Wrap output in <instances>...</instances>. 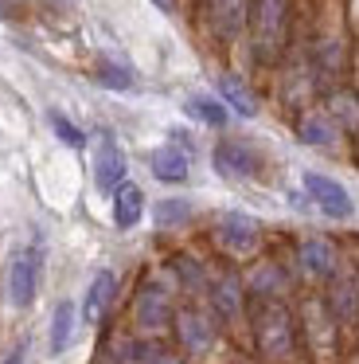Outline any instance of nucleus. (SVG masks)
<instances>
[{"mask_svg":"<svg viewBox=\"0 0 359 364\" xmlns=\"http://www.w3.org/2000/svg\"><path fill=\"white\" fill-rule=\"evenodd\" d=\"M153 4H156L160 12H172V9H176V0H153Z\"/></svg>","mask_w":359,"mask_h":364,"instance_id":"obj_30","label":"nucleus"},{"mask_svg":"<svg viewBox=\"0 0 359 364\" xmlns=\"http://www.w3.org/2000/svg\"><path fill=\"white\" fill-rule=\"evenodd\" d=\"M301 184H304V196L312 200V208H320L328 220H348V215L355 212L348 188H343L340 181H332V176H324V173H304Z\"/></svg>","mask_w":359,"mask_h":364,"instance_id":"obj_5","label":"nucleus"},{"mask_svg":"<svg viewBox=\"0 0 359 364\" xmlns=\"http://www.w3.org/2000/svg\"><path fill=\"white\" fill-rule=\"evenodd\" d=\"M285 286H289V278L281 274V267H273V262H265V267H258L254 274H250V294H254L258 301H281Z\"/></svg>","mask_w":359,"mask_h":364,"instance_id":"obj_21","label":"nucleus"},{"mask_svg":"<svg viewBox=\"0 0 359 364\" xmlns=\"http://www.w3.org/2000/svg\"><path fill=\"white\" fill-rule=\"evenodd\" d=\"M94 79H98L101 87H109V90H133L137 87V79H133L129 67L117 63V59H106V55H101L98 67H94Z\"/></svg>","mask_w":359,"mask_h":364,"instance_id":"obj_23","label":"nucleus"},{"mask_svg":"<svg viewBox=\"0 0 359 364\" xmlns=\"http://www.w3.org/2000/svg\"><path fill=\"white\" fill-rule=\"evenodd\" d=\"M140 215H145V192H140L137 184L125 181L121 188L114 192V223L121 231H129V228L140 223Z\"/></svg>","mask_w":359,"mask_h":364,"instance_id":"obj_16","label":"nucleus"},{"mask_svg":"<svg viewBox=\"0 0 359 364\" xmlns=\"http://www.w3.org/2000/svg\"><path fill=\"white\" fill-rule=\"evenodd\" d=\"M125 173H129L125 153L117 149L114 137H101L98 149H94V184H98V192H109V196H114L125 184Z\"/></svg>","mask_w":359,"mask_h":364,"instance_id":"obj_7","label":"nucleus"},{"mask_svg":"<svg viewBox=\"0 0 359 364\" xmlns=\"http://www.w3.org/2000/svg\"><path fill=\"white\" fill-rule=\"evenodd\" d=\"M215 235H219V243H223L226 251L246 255V251H254V247H258L262 228H258V220H250V215H242V212H223V215H219V223H215Z\"/></svg>","mask_w":359,"mask_h":364,"instance_id":"obj_8","label":"nucleus"},{"mask_svg":"<svg viewBox=\"0 0 359 364\" xmlns=\"http://www.w3.org/2000/svg\"><path fill=\"white\" fill-rule=\"evenodd\" d=\"M125 360L129 364H180L168 348L153 345V341H140V345H129L125 348Z\"/></svg>","mask_w":359,"mask_h":364,"instance_id":"obj_26","label":"nucleus"},{"mask_svg":"<svg viewBox=\"0 0 359 364\" xmlns=\"http://www.w3.org/2000/svg\"><path fill=\"white\" fill-rule=\"evenodd\" d=\"M184 114L195 118L199 126H211V129H223L231 122V110H226L219 98H207V95H187L184 98Z\"/></svg>","mask_w":359,"mask_h":364,"instance_id":"obj_19","label":"nucleus"},{"mask_svg":"<svg viewBox=\"0 0 359 364\" xmlns=\"http://www.w3.org/2000/svg\"><path fill=\"white\" fill-rule=\"evenodd\" d=\"M211 165H215V173L226 176V181H250V176L262 173V153H258L250 141L226 137V141L215 145V153H211Z\"/></svg>","mask_w":359,"mask_h":364,"instance_id":"obj_3","label":"nucleus"},{"mask_svg":"<svg viewBox=\"0 0 359 364\" xmlns=\"http://www.w3.org/2000/svg\"><path fill=\"white\" fill-rule=\"evenodd\" d=\"M297 259H301V270H309L312 278H332L336 274V247L328 243V239H320V235L304 239L301 251H297Z\"/></svg>","mask_w":359,"mask_h":364,"instance_id":"obj_14","label":"nucleus"},{"mask_svg":"<svg viewBox=\"0 0 359 364\" xmlns=\"http://www.w3.org/2000/svg\"><path fill=\"white\" fill-rule=\"evenodd\" d=\"M328 306L340 321H355L359 317V282L355 274H340L332 282V294H328Z\"/></svg>","mask_w":359,"mask_h":364,"instance_id":"obj_18","label":"nucleus"},{"mask_svg":"<svg viewBox=\"0 0 359 364\" xmlns=\"http://www.w3.org/2000/svg\"><path fill=\"white\" fill-rule=\"evenodd\" d=\"M98 364H129V360H125V353H121V360H117L114 353H101V356H98Z\"/></svg>","mask_w":359,"mask_h":364,"instance_id":"obj_28","label":"nucleus"},{"mask_svg":"<svg viewBox=\"0 0 359 364\" xmlns=\"http://www.w3.org/2000/svg\"><path fill=\"white\" fill-rule=\"evenodd\" d=\"M133 317H137V325H140L145 333H160V329H168V321H176L168 290H164L156 278H148V282L137 290V301H133Z\"/></svg>","mask_w":359,"mask_h":364,"instance_id":"obj_6","label":"nucleus"},{"mask_svg":"<svg viewBox=\"0 0 359 364\" xmlns=\"http://www.w3.org/2000/svg\"><path fill=\"white\" fill-rule=\"evenodd\" d=\"M207 298H211V309H215L223 321H234L242 314V282L234 274H219L207 282Z\"/></svg>","mask_w":359,"mask_h":364,"instance_id":"obj_12","label":"nucleus"},{"mask_svg":"<svg viewBox=\"0 0 359 364\" xmlns=\"http://www.w3.org/2000/svg\"><path fill=\"white\" fill-rule=\"evenodd\" d=\"M324 114L340 129H359V95H351V90H336V95L328 98V110Z\"/></svg>","mask_w":359,"mask_h":364,"instance_id":"obj_22","label":"nucleus"},{"mask_svg":"<svg viewBox=\"0 0 359 364\" xmlns=\"http://www.w3.org/2000/svg\"><path fill=\"white\" fill-rule=\"evenodd\" d=\"M176 333H180V341H184L187 353H207L211 341H215V321H211L203 309L187 306V309L176 314Z\"/></svg>","mask_w":359,"mask_h":364,"instance_id":"obj_9","label":"nucleus"},{"mask_svg":"<svg viewBox=\"0 0 359 364\" xmlns=\"http://www.w3.org/2000/svg\"><path fill=\"white\" fill-rule=\"evenodd\" d=\"M117 294V274L114 270H98V274L90 278V286H86V298H82V317L86 321H101L109 309V301H114Z\"/></svg>","mask_w":359,"mask_h":364,"instance_id":"obj_13","label":"nucleus"},{"mask_svg":"<svg viewBox=\"0 0 359 364\" xmlns=\"http://www.w3.org/2000/svg\"><path fill=\"white\" fill-rule=\"evenodd\" d=\"M47 122H51L55 137H59L62 145H70V149H82V145H86V134H82V129H78L70 118H62L59 110H51V114H47Z\"/></svg>","mask_w":359,"mask_h":364,"instance_id":"obj_27","label":"nucleus"},{"mask_svg":"<svg viewBox=\"0 0 359 364\" xmlns=\"http://www.w3.org/2000/svg\"><path fill=\"white\" fill-rule=\"evenodd\" d=\"M8 301H12L16 309H28L31 301H35V290H39V251H31V247H20V251L8 259Z\"/></svg>","mask_w":359,"mask_h":364,"instance_id":"obj_4","label":"nucleus"},{"mask_svg":"<svg viewBox=\"0 0 359 364\" xmlns=\"http://www.w3.org/2000/svg\"><path fill=\"white\" fill-rule=\"evenodd\" d=\"M250 51L258 63H277L289 36V0H254L250 4Z\"/></svg>","mask_w":359,"mask_h":364,"instance_id":"obj_1","label":"nucleus"},{"mask_svg":"<svg viewBox=\"0 0 359 364\" xmlns=\"http://www.w3.org/2000/svg\"><path fill=\"white\" fill-rule=\"evenodd\" d=\"M0 364H23V348H16V353H8Z\"/></svg>","mask_w":359,"mask_h":364,"instance_id":"obj_29","label":"nucleus"},{"mask_svg":"<svg viewBox=\"0 0 359 364\" xmlns=\"http://www.w3.org/2000/svg\"><path fill=\"white\" fill-rule=\"evenodd\" d=\"M148 168L164 184H184L187 173H192V153L180 149V145H160V149L148 153Z\"/></svg>","mask_w":359,"mask_h":364,"instance_id":"obj_10","label":"nucleus"},{"mask_svg":"<svg viewBox=\"0 0 359 364\" xmlns=\"http://www.w3.org/2000/svg\"><path fill=\"white\" fill-rule=\"evenodd\" d=\"M215 90H219V102H223L231 114H238V118H254V114H258L254 95L242 87L238 75H219V79H215Z\"/></svg>","mask_w":359,"mask_h":364,"instance_id":"obj_15","label":"nucleus"},{"mask_svg":"<svg viewBox=\"0 0 359 364\" xmlns=\"http://www.w3.org/2000/svg\"><path fill=\"white\" fill-rule=\"evenodd\" d=\"M297 134H301V141L312 145V149H332V145L340 141V126H336L324 110H320V114H304L301 126H297Z\"/></svg>","mask_w":359,"mask_h":364,"instance_id":"obj_17","label":"nucleus"},{"mask_svg":"<svg viewBox=\"0 0 359 364\" xmlns=\"http://www.w3.org/2000/svg\"><path fill=\"white\" fill-rule=\"evenodd\" d=\"M153 215H156V228H180V223L192 220V204L180 200V196H172V200H160Z\"/></svg>","mask_w":359,"mask_h":364,"instance_id":"obj_25","label":"nucleus"},{"mask_svg":"<svg viewBox=\"0 0 359 364\" xmlns=\"http://www.w3.org/2000/svg\"><path fill=\"white\" fill-rule=\"evenodd\" d=\"M74 321H78L74 301L62 298L59 306H55V314H51V353H55V356L70 348V341H74Z\"/></svg>","mask_w":359,"mask_h":364,"instance_id":"obj_20","label":"nucleus"},{"mask_svg":"<svg viewBox=\"0 0 359 364\" xmlns=\"http://www.w3.org/2000/svg\"><path fill=\"white\" fill-rule=\"evenodd\" d=\"M293 317L281 301H258V314H254V341L262 348V356L270 360H281V356L293 353Z\"/></svg>","mask_w":359,"mask_h":364,"instance_id":"obj_2","label":"nucleus"},{"mask_svg":"<svg viewBox=\"0 0 359 364\" xmlns=\"http://www.w3.org/2000/svg\"><path fill=\"white\" fill-rule=\"evenodd\" d=\"M250 4H254V0H207L211 28H215L223 40H234L250 20Z\"/></svg>","mask_w":359,"mask_h":364,"instance_id":"obj_11","label":"nucleus"},{"mask_svg":"<svg viewBox=\"0 0 359 364\" xmlns=\"http://www.w3.org/2000/svg\"><path fill=\"white\" fill-rule=\"evenodd\" d=\"M172 267H176V278L187 286L192 294H203L207 290V270H203L199 259H192V255H176L172 259Z\"/></svg>","mask_w":359,"mask_h":364,"instance_id":"obj_24","label":"nucleus"}]
</instances>
